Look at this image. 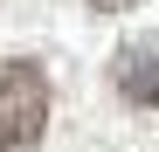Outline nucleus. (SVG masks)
<instances>
[{"instance_id":"1","label":"nucleus","mask_w":159,"mask_h":152,"mask_svg":"<svg viewBox=\"0 0 159 152\" xmlns=\"http://www.w3.org/2000/svg\"><path fill=\"white\" fill-rule=\"evenodd\" d=\"M42 132H48V76L42 62L14 56L0 69V152H28L42 145Z\"/></svg>"},{"instance_id":"2","label":"nucleus","mask_w":159,"mask_h":152,"mask_svg":"<svg viewBox=\"0 0 159 152\" xmlns=\"http://www.w3.org/2000/svg\"><path fill=\"white\" fill-rule=\"evenodd\" d=\"M111 83H118L125 104H139V111H152V104H159V35H152V42H125V48H118V56H111Z\"/></svg>"},{"instance_id":"3","label":"nucleus","mask_w":159,"mask_h":152,"mask_svg":"<svg viewBox=\"0 0 159 152\" xmlns=\"http://www.w3.org/2000/svg\"><path fill=\"white\" fill-rule=\"evenodd\" d=\"M97 14H125V7H139V0H90Z\"/></svg>"}]
</instances>
